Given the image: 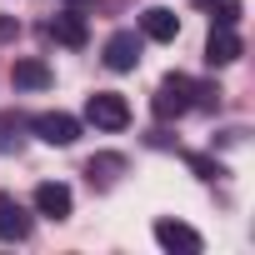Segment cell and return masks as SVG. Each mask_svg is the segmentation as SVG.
Wrapping results in <instances>:
<instances>
[{
    "mask_svg": "<svg viewBox=\"0 0 255 255\" xmlns=\"http://www.w3.org/2000/svg\"><path fill=\"white\" fill-rule=\"evenodd\" d=\"M45 35H50V40H60V45H70V50H80L90 30H85V20H80V15H55V20L45 25Z\"/></svg>",
    "mask_w": 255,
    "mask_h": 255,
    "instance_id": "8fae6325",
    "label": "cell"
},
{
    "mask_svg": "<svg viewBox=\"0 0 255 255\" xmlns=\"http://www.w3.org/2000/svg\"><path fill=\"white\" fill-rule=\"evenodd\" d=\"M195 100H200V80L165 75L160 90H155V100H150V110H155V120H180L185 110H195Z\"/></svg>",
    "mask_w": 255,
    "mask_h": 255,
    "instance_id": "6da1fadb",
    "label": "cell"
},
{
    "mask_svg": "<svg viewBox=\"0 0 255 255\" xmlns=\"http://www.w3.org/2000/svg\"><path fill=\"white\" fill-rule=\"evenodd\" d=\"M200 5H210V0H200Z\"/></svg>",
    "mask_w": 255,
    "mask_h": 255,
    "instance_id": "2e32d148",
    "label": "cell"
},
{
    "mask_svg": "<svg viewBox=\"0 0 255 255\" xmlns=\"http://www.w3.org/2000/svg\"><path fill=\"white\" fill-rule=\"evenodd\" d=\"M10 85L15 90H50L55 85V70L45 60H15L10 65Z\"/></svg>",
    "mask_w": 255,
    "mask_h": 255,
    "instance_id": "ba28073f",
    "label": "cell"
},
{
    "mask_svg": "<svg viewBox=\"0 0 255 255\" xmlns=\"http://www.w3.org/2000/svg\"><path fill=\"white\" fill-rule=\"evenodd\" d=\"M25 235H30V215H25V205L10 200V195H0V240H25Z\"/></svg>",
    "mask_w": 255,
    "mask_h": 255,
    "instance_id": "30bf717a",
    "label": "cell"
},
{
    "mask_svg": "<svg viewBox=\"0 0 255 255\" xmlns=\"http://www.w3.org/2000/svg\"><path fill=\"white\" fill-rule=\"evenodd\" d=\"M35 210L50 215V220H65V215H70V185H60V180H40V185H35Z\"/></svg>",
    "mask_w": 255,
    "mask_h": 255,
    "instance_id": "9c48e42d",
    "label": "cell"
},
{
    "mask_svg": "<svg viewBox=\"0 0 255 255\" xmlns=\"http://www.w3.org/2000/svg\"><path fill=\"white\" fill-rule=\"evenodd\" d=\"M240 20V5H235V0H225V5L215 10V25H235Z\"/></svg>",
    "mask_w": 255,
    "mask_h": 255,
    "instance_id": "5bb4252c",
    "label": "cell"
},
{
    "mask_svg": "<svg viewBox=\"0 0 255 255\" xmlns=\"http://www.w3.org/2000/svg\"><path fill=\"white\" fill-rule=\"evenodd\" d=\"M120 170H125V155H95V160L85 165V175H90V185H95V180H100V185H110V180H115Z\"/></svg>",
    "mask_w": 255,
    "mask_h": 255,
    "instance_id": "7c38bea8",
    "label": "cell"
},
{
    "mask_svg": "<svg viewBox=\"0 0 255 255\" xmlns=\"http://www.w3.org/2000/svg\"><path fill=\"white\" fill-rule=\"evenodd\" d=\"M85 120L95 130H125V125H130V105H125V95H115V90H95L85 100Z\"/></svg>",
    "mask_w": 255,
    "mask_h": 255,
    "instance_id": "7a4b0ae2",
    "label": "cell"
},
{
    "mask_svg": "<svg viewBox=\"0 0 255 255\" xmlns=\"http://www.w3.org/2000/svg\"><path fill=\"white\" fill-rule=\"evenodd\" d=\"M15 35V15H5V20H0V40H10Z\"/></svg>",
    "mask_w": 255,
    "mask_h": 255,
    "instance_id": "9a60e30c",
    "label": "cell"
},
{
    "mask_svg": "<svg viewBox=\"0 0 255 255\" xmlns=\"http://www.w3.org/2000/svg\"><path fill=\"white\" fill-rule=\"evenodd\" d=\"M190 170H195L200 180H220V175H225V165L210 160V155H190Z\"/></svg>",
    "mask_w": 255,
    "mask_h": 255,
    "instance_id": "4fadbf2b",
    "label": "cell"
},
{
    "mask_svg": "<svg viewBox=\"0 0 255 255\" xmlns=\"http://www.w3.org/2000/svg\"><path fill=\"white\" fill-rule=\"evenodd\" d=\"M30 125H35V135H40L45 145H75V135H80V120H75V115H65V110L35 115Z\"/></svg>",
    "mask_w": 255,
    "mask_h": 255,
    "instance_id": "3957f363",
    "label": "cell"
},
{
    "mask_svg": "<svg viewBox=\"0 0 255 255\" xmlns=\"http://www.w3.org/2000/svg\"><path fill=\"white\" fill-rule=\"evenodd\" d=\"M140 30H145V40H160V45H170V40L180 35V15H175L170 5H150V10L140 15Z\"/></svg>",
    "mask_w": 255,
    "mask_h": 255,
    "instance_id": "8992f818",
    "label": "cell"
},
{
    "mask_svg": "<svg viewBox=\"0 0 255 255\" xmlns=\"http://www.w3.org/2000/svg\"><path fill=\"white\" fill-rule=\"evenodd\" d=\"M240 50H245V45H240L235 25H215V30H210V40H205V60H210V65H235V60H240Z\"/></svg>",
    "mask_w": 255,
    "mask_h": 255,
    "instance_id": "52a82bcc",
    "label": "cell"
},
{
    "mask_svg": "<svg viewBox=\"0 0 255 255\" xmlns=\"http://www.w3.org/2000/svg\"><path fill=\"white\" fill-rule=\"evenodd\" d=\"M105 65L110 70H135L140 65V35L135 30H115L105 40Z\"/></svg>",
    "mask_w": 255,
    "mask_h": 255,
    "instance_id": "277c9868",
    "label": "cell"
},
{
    "mask_svg": "<svg viewBox=\"0 0 255 255\" xmlns=\"http://www.w3.org/2000/svg\"><path fill=\"white\" fill-rule=\"evenodd\" d=\"M155 240L175 255H200V235L185 225V220H155Z\"/></svg>",
    "mask_w": 255,
    "mask_h": 255,
    "instance_id": "5b68a950",
    "label": "cell"
}]
</instances>
